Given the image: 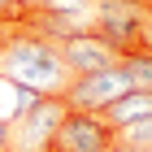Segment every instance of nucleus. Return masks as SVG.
<instances>
[{
  "label": "nucleus",
  "instance_id": "nucleus-1",
  "mask_svg": "<svg viewBox=\"0 0 152 152\" xmlns=\"http://www.w3.org/2000/svg\"><path fill=\"white\" fill-rule=\"evenodd\" d=\"M0 74L39 91V96H61L65 83H70V70H65L57 44H48V39L31 35V31H18L0 48Z\"/></svg>",
  "mask_w": 152,
  "mask_h": 152
},
{
  "label": "nucleus",
  "instance_id": "nucleus-2",
  "mask_svg": "<svg viewBox=\"0 0 152 152\" xmlns=\"http://www.w3.org/2000/svg\"><path fill=\"white\" fill-rule=\"evenodd\" d=\"M61 117H65V100L61 96H39L35 104L22 109L18 122H9V152H48Z\"/></svg>",
  "mask_w": 152,
  "mask_h": 152
},
{
  "label": "nucleus",
  "instance_id": "nucleus-3",
  "mask_svg": "<svg viewBox=\"0 0 152 152\" xmlns=\"http://www.w3.org/2000/svg\"><path fill=\"white\" fill-rule=\"evenodd\" d=\"M113 143H117V126H109L104 113L65 109V117H61L48 152H109Z\"/></svg>",
  "mask_w": 152,
  "mask_h": 152
},
{
  "label": "nucleus",
  "instance_id": "nucleus-4",
  "mask_svg": "<svg viewBox=\"0 0 152 152\" xmlns=\"http://www.w3.org/2000/svg\"><path fill=\"white\" fill-rule=\"evenodd\" d=\"M91 31L100 39L117 48V52H130V48H143V31H148V9L139 4H126V0H96V18Z\"/></svg>",
  "mask_w": 152,
  "mask_h": 152
},
{
  "label": "nucleus",
  "instance_id": "nucleus-5",
  "mask_svg": "<svg viewBox=\"0 0 152 152\" xmlns=\"http://www.w3.org/2000/svg\"><path fill=\"white\" fill-rule=\"evenodd\" d=\"M122 91H130L126 74L117 70V65H109V70H96V74H74V78L65 83L61 100H65V109L104 113V104H113V100H117Z\"/></svg>",
  "mask_w": 152,
  "mask_h": 152
},
{
  "label": "nucleus",
  "instance_id": "nucleus-6",
  "mask_svg": "<svg viewBox=\"0 0 152 152\" xmlns=\"http://www.w3.org/2000/svg\"><path fill=\"white\" fill-rule=\"evenodd\" d=\"M57 52H61V61H65L70 78H74V74L109 70V65H117V61H122V52H117L109 39H100L96 31H78V35L61 39V44H57Z\"/></svg>",
  "mask_w": 152,
  "mask_h": 152
},
{
  "label": "nucleus",
  "instance_id": "nucleus-7",
  "mask_svg": "<svg viewBox=\"0 0 152 152\" xmlns=\"http://www.w3.org/2000/svg\"><path fill=\"white\" fill-rule=\"evenodd\" d=\"M143 117H152V91H143V87H130V91H122L113 100V104H104V122L117 130L135 126V122H143Z\"/></svg>",
  "mask_w": 152,
  "mask_h": 152
},
{
  "label": "nucleus",
  "instance_id": "nucleus-8",
  "mask_svg": "<svg viewBox=\"0 0 152 152\" xmlns=\"http://www.w3.org/2000/svg\"><path fill=\"white\" fill-rule=\"evenodd\" d=\"M117 70L126 74V83H130V87H143V91H152V48H130V52H122Z\"/></svg>",
  "mask_w": 152,
  "mask_h": 152
},
{
  "label": "nucleus",
  "instance_id": "nucleus-9",
  "mask_svg": "<svg viewBox=\"0 0 152 152\" xmlns=\"http://www.w3.org/2000/svg\"><path fill=\"white\" fill-rule=\"evenodd\" d=\"M117 139L135 143V148H152V117H143V122H135V126L117 130Z\"/></svg>",
  "mask_w": 152,
  "mask_h": 152
},
{
  "label": "nucleus",
  "instance_id": "nucleus-10",
  "mask_svg": "<svg viewBox=\"0 0 152 152\" xmlns=\"http://www.w3.org/2000/svg\"><path fill=\"white\" fill-rule=\"evenodd\" d=\"M35 9H52V13H83L87 18V9H91L96 0H31Z\"/></svg>",
  "mask_w": 152,
  "mask_h": 152
},
{
  "label": "nucleus",
  "instance_id": "nucleus-11",
  "mask_svg": "<svg viewBox=\"0 0 152 152\" xmlns=\"http://www.w3.org/2000/svg\"><path fill=\"white\" fill-rule=\"evenodd\" d=\"M13 35H18V26H9V22H4V18H0V48L9 44V39H13Z\"/></svg>",
  "mask_w": 152,
  "mask_h": 152
},
{
  "label": "nucleus",
  "instance_id": "nucleus-12",
  "mask_svg": "<svg viewBox=\"0 0 152 152\" xmlns=\"http://www.w3.org/2000/svg\"><path fill=\"white\" fill-rule=\"evenodd\" d=\"M109 152H152V148H135V143H126V139H117Z\"/></svg>",
  "mask_w": 152,
  "mask_h": 152
},
{
  "label": "nucleus",
  "instance_id": "nucleus-13",
  "mask_svg": "<svg viewBox=\"0 0 152 152\" xmlns=\"http://www.w3.org/2000/svg\"><path fill=\"white\" fill-rule=\"evenodd\" d=\"M0 152H9V122H0Z\"/></svg>",
  "mask_w": 152,
  "mask_h": 152
},
{
  "label": "nucleus",
  "instance_id": "nucleus-14",
  "mask_svg": "<svg viewBox=\"0 0 152 152\" xmlns=\"http://www.w3.org/2000/svg\"><path fill=\"white\" fill-rule=\"evenodd\" d=\"M143 48H152V22H148V31H143Z\"/></svg>",
  "mask_w": 152,
  "mask_h": 152
},
{
  "label": "nucleus",
  "instance_id": "nucleus-15",
  "mask_svg": "<svg viewBox=\"0 0 152 152\" xmlns=\"http://www.w3.org/2000/svg\"><path fill=\"white\" fill-rule=\"evenodd\" d=\"M126 4H139V9H143V4H148V0H126Z\"/></svg>",
  "mask_w": 152,
  "mask_h": 152
},
{
  "label": "nucleus",
  "instance_id": "nucleus-16",
  "mask_svg": "<svg viewBox=\"0 0 152 152\" xmlns=\"http://www.w3.org/2000/svg\"><path fill=\"white\" fill-rule=\"evenodd\" d=\"M143 9H148V13H152V0H148V4H143Z\"/></svg>",
  "mask_w": 152,
  "mask_h": 152
},
{
  "label": "nucleus",
  "instance_id": "nucleus-17",
  "mask_svg": "<svg viewBox=\"0 0 152 152\" xmlns=\"http://www.w3.org/2000/svg\"><path fill=\"white\" fill-rule=\"evenodd\" d=\"M148 22H152V13H148Z\"/></svg>",
  "mask_w": 152,
  "mask_h": 152
}]
</instances>
